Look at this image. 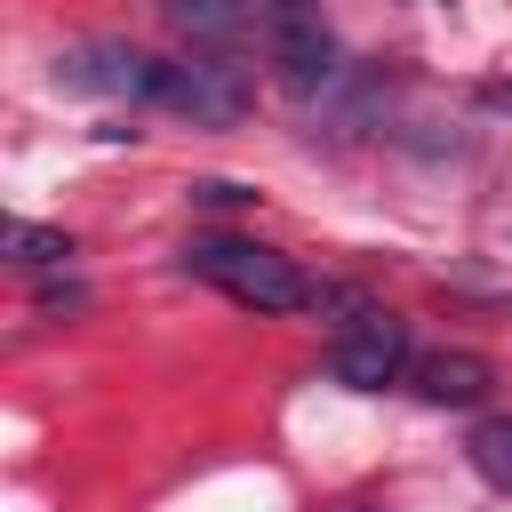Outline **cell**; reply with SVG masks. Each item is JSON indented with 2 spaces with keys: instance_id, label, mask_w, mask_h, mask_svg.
Returning a JSON list of instances; mask_svg holds the SVG:
<instances>
[{
  "instance_id": "obj_2",
  "label": "cell",
  "mask_w": 512,
  "mask_h": 512,
  "mask_svg": "<svg viewBox=\"0 0 512 512\" xmlns=\"http://www.w3.org/2000/svg\"><path fill=\"white\" fill-rule=\"evenodd\" d=\"M152 104L176 112V120H192V128H232L256 104V72L232 48H192L184 64H160V96Z\"/></svg>"
},
{
  "instance_id": "obj_5",
  "label": "cell",
  "mask_w": 512,
  "mask_h": 512,
  "mask_svg": "<svg viewBox=\"0 0 512 512\" xmlns=\"http://www.w3.org/2000/svg\"><path fill=\"white\" fill-rule=\"evenodd\" d=\"M264 32H272V64H280V80H288L296 96H328V88L344 80V64H336V32L320 24V8H304V16H272Z\"/></svg>"
},
{
  "instance_id": "obj_7",
  "label": "cell",
  "mask_w": 512,
  "mask_h": 512,
  "mask_svg": "<svg viewBox=\"0 0 512 512\" xmlns=\"http://www.w3.org/2000/svg\"><path fill=\"white\" fill-rule=\"evenodd\" d=\"M160 16L192 40V48H232L256 16V0H160Z\"/></svg>"
},
{
  "instance_id": "obj_3",
  "label": "cell",
  "mask_w": 512,
  "mask_h": 512,
  "mask_svg": "<svg viewBox=\"0 0 512 512\" xmlns=\"http://www.w3.org/2000/svg\"><path fill=\"white\" fill-rule=\"evenodd\" d=\"M400 368H408V320H392V312H352L328 344V376L352 392H384V384H400Z\"/></svg>"
},
{
  "instance_id": "obj_6",
  "label": "cell",
  "mask_w": 512,
  "mask_h": 512,
  "mask_svg": "<svg viewBox=\"0 0 512 512\" xmlns=\"http://www.w3.org/2000/svg\"><path fill=\"white\" fill-rule=\"evenodd\" d=\"M488 360L480 352H432V360H416V392L432 400V408H480L488 400Z\"/></svg>"
},
{
  "instance_id": "obj_9",
  "label": "cell",
  "mask_w": 512,
  "mask_h": 512,
  "mask_svg": "<svg viewBox=\"0 0 512 512\" xmlns=\"http://www.w3.org/2000/svg\"><path fill=\"white\" fill-rule=\"evenodd\" d=\"M472 472H480L488 488H512V416L472 432Z\"/></svg>"
},
{
  "instance_id": "obj_8",
  "label": "cell",
  "mask_w": 512,
  "mask_h": 512,
  "mask_svg": "<svg viewBox=\"0 0 512 512\" xmlns=\"http://www.w3.org/2000/svg\"><path fill=\"white\" fill-rule=\"evenodd\" d=\"M0 240H8V256H16V264H32V272H48V264H64V256H72V240H64V232H48V224H24V216H16Z\"/></svg>"
},
{
  "instance_id": "obj_4",
  "label": "cell",
  "mask_w": 512,
  "mask_h": 512,
  "mask_svg": "<svg viewBox=\"0 0 512 512\" xmlns=\"http://www.w3.org/2000/svg\"><path fill=\"white\" fill-rule=\"evenodd\" d=\"M56 88H80V96H160V64L136 56L128 40H80L56 56Z\"/></svg>"
},
{
  "instance_id": "obj_1",
  "label": "cell",
  "mask_w": 512,
  "mask_h": 512,
  "mask_svg": "<svg viewBox=\"0 0 512 512\" xmlns=\"http://www.w3.org/2000/svg\"><path fill=\"white\" fill-rule=\"evenodd\" d=\"M184 264H192L208 288H224L232 304H248V312H304V304H320V288H312L280 248L240 240V232H200V240L184 248Z\"/></svg>"
},
{
  "instance_id": "obj_10",
  "label": "cell",
  "mask_w": 512,
  "mask_h": 512,
  "mask_svg": "<svg viewBox=\"0 0 512 512\" xmlns=\"http://www.w3.org/2000/svg\"><path fill=\"white\" fill-rule=\"evenodd\" d=\"M192 200H200V208H240L248 192H240V184H224V176H208V184H192Z\"/></svg>"
}]
</instances>
